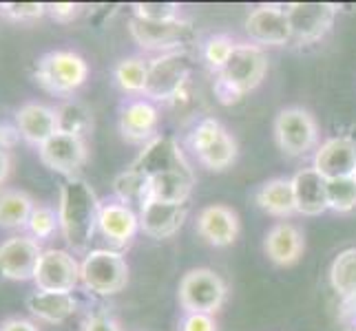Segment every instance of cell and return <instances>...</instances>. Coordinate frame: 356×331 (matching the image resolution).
<instances>
[{
  "mask_svg": "<svg viewBox=\"0 0 356 331\" xmlns=\"http://www.w3.org/2000/svg\"><path fill=\"white\" fill-rule=\"evenodd\" d=\"M82 331H120V327L104 314H93L84 321Z\"/></svg>",
  "mask_w": 356,
  "mask_h": 331,
  "instance_id": "f35d334b",
  "label": "cell"
},
{
  "mask_svg": "<svg viewBox=\"0 0 356 331\" xmlns=\"http://www.w3.org/2000/svg\"><path fill=\"white\" fill-rule=\"evenodd\" d=\"M197 232L215 248H226V245L235 243L239 235V217L228 205H208L200 212Z\"/></svg>",
  "mask_w": 356,
  "mask_h": 331,
  "instance_id": "ac0fdd59",
  "label": "cell"
},
{
  "mask_svg": "<svg viewBox=\"0 0 356 331\" xmlns=\"http://www.w3.org/2000/svg\"><path fill=\"white\" fill-rule=\"evenodd\" d=\"M245 33L257 44L281 46L292 40V29L286 9L277 5H264L250 11V16L245 18Z\"/></svg>",
  "mask_w": 356,
  "mask_h": 331,
  "instance_id": "9a60e30c",
  "label": "cell"
},
{
  "mask_svg": "<svg viewBox=\"0 0 356 331\" xmlns=\"http://www.w3.org/2000/svg\"><path fill=\"white\" fill-rule=\"evenodd\" d=\"M191 76V60L184 51L162 53L149 62V78H146L144 95L149 102H166L179 95L181 87Z\"/></svg>",
  "mask_w": 356,
  "mask_h": 331,
  "instance_id": "8992f818",
  "label": "cell"
},
{
  "mask_svg": "<svg viewBox=\"0 0 356 331\" xmlns=\"http://www.w3.org/2000/svg\"><path fill=\"white\" fill-rule=\"evenodd\" d=\"M257 205L264 212L273 217H290L297 212V203H294V190H292V179H270L254 194Z\"/></svg>",
  "mask_w": 356,
  "mask_h": 331,
  "instance_id": "d4e9b609",
  "label": "cell"
},
{
  "mask_svg": "<svg viewBox=\"0 0 356 331\" xmlns=\"http://www.w3.org/2000/svg\"><path fill=\"white\" fill-rule=\"evenodd\" d=\"M0 331H40L31 321H24V318H7V321L0 323Z\"/></svg>",
  "mask_w": 356,
  "mask_h": 331,
  "instance_id": "ab89813d",
  "label": "cell"
},
{
  "mask_svg": "<svg viewBox=\"0 0 356 331\" xmlns=\"http://www.w3.org/2000/svg\"><path fill=\"white\" fill-rule=\"evenodd\" d=\"M80 280L93 294L113 296L129 283V265L115 250H91L80 263Z\"/></svg>",
  "mask_w": 356,
  "mask_h": 331,
  "instance_id": "3957f363",
  "label": "cell"
},
{
  "mask_svg": "<svg viewBox=\"0 0 356 331\" xmlns=\"http://www.w3.org/2000/svg\"><path fill=\"white\" fill-rule=\"evenodd\" d=\"M179 331H217V325L208 314H186Z\"/></svg>",
  "mask_w": 356,
  "mask_h": 331,
  "instance_id": "8d00e7d4",
  "label": "cell"
},
{
  "mask_svg": "<svg viewBox=\"0 0 356 331\" xmlns=\"http://www.w3.org/2000/svg\"><path fill=\"white\" fill-rule=\"evenodd\" d=\"M133 16L149 22H168L179 18V5L175 3H135Z\"/></svg>",
  "mask_w": 356,
  "mask_h": 331,
  "instance_id": "836d02e7",
  "label": "cell"
},
{
  "mask_svg": "<svg viewBox=\"0 0 356 331\" xmlns=\"http://www.w3.org/2000/svg\"><path fill=\"white\" fill-rule=\"evenodd\" d=\"M325 181L354 177L356 173V139L352 137H332L316 148L314 166Z\"/></svg>",
  "mask_w": 356,
  "mask_h": 331,
  "instance_id": "2e32d148",
  "label": "cell"
},
{
  "mask_svg": "<svg viewBox=\"0 0 356 331\" xmlns=\"http://www.w3.org/2000/svg\"><path fill=\"white\" fill-rule=\"evenodd\" d=\"M303 248H305V243H303L301 230L292 223H277L275 228H270L264 241L266 256L275 265H281V267L297 263L303 254Z\"/></svg>",
  "mask_w": 356,
  "mask_h": 331,
  "instance_id": "603a6c76",
  "label": "cell"
},
{
  "mask_svg": "<svg viewBox=\"0 0 356 331\" xmlns=\"http://www.w3.org/2000/svg\"><path fill=\"white\" fill-rule=\"evenodd\" d=\"M268 71V58L257 44H237L215 82L217 100L230 106L261 84Z\"/></svg>",
  "mask_w": 356,
  "mask_h": 331,
  "instance_id": "7a4b0ae2",
  "label": "cell"
},
{
  "mask_svg": "<svg viewBox=\"0 0 356 331\" xmlns=\"http://www.w3.org/2000/svg\"><path fill=\"white\" fill-rule=\"evenodd\" d=\"M292 190H294V203L297 212L305 217H318L327 205V181L316 173L314 168H303L292 177Z\"/></svg>",
  "mask_w": 356,
  "mask_h": 331,
  "instance_id": "d6986e66",
  "label": "cell"
},
{
  "mask_svg": "<svg viewBox=\"0 0 356 331\" xmlns=\"http://www.w3.org/2000/svg\"><path fill=\"white\" fill-rule=\"evenodd\" d=\"M47 11L54 16V20L58 22H69L80 14V5H73V3H54V5H47Z\"/></svg>",
  "mask_w": 356,
  "mask_h": 331,
  "instance_id": "74e56055",
  "label": "cell"
},
{
  "mask_svg": "<svg viewBox=\"0 0 356 331\" xmlns=\"http://www.w3.org/2000/svg\"><path fill=\"white\" fill-rule=\"evenodd\" d=\"M195 186L193 175L184 173H162L149 177V201L186 205Z\"/></svg>",
  "mask_w": 356,
  "mask_h": 331,
  "instance_id": "484cf974",
  "label": "cell"
},
{
  "mask_svg": "<svg viewBox=\"0 0 356 331\" xmlns=\"http://www.w3.org/2000/svg\"><path fill=\"white\" fill-rule=\"evenodd\" d=\"M35 203L27 192L7 190L0 194V226L9 230L27 228L29 217L33 212Z\"/></svg>",
  "mask_w": 356,
  "mask_h": 331,
  "instance_id": "4316f807",
  "label": "cell"
},
{
  "mask_svg": "<svg viewBox=\"0 0 356 331\" xmlns=\"http://www.w3.org/2000/svg\"><path fill=\"white\" fill-rule=\"evenodd\" d=\"M89 76L84 58L73 51H49L35 65V80L54 95H71Z\"/></svg>",
  "mask_w": 356,
  "mask_h": 331,
  "instance_id": "277c9868",
  "label": "cell"
},
{
  "mask_svg": "<svg viewBox=\"0 0 356 331\" xmlns=\"http://www.w3.org/2000/svg\"><path fill=\"white\" fill-rule=\"evenodd\" d=\"M159 113L149 100H133L120 113V133L129 142H151L157 137Z\"/></svg>",
  "mask_w": 356,
  "mask_h": 331,
  "instance_id": "44dd1931",
  "label": "cell"
},
{
  "mask_svg": "<svg viewBox=\"0 0 356 331\" xmlns=\"http://www.w3.org/2000/svg\"><path fill=\"white\" fill-rule=\"evenodd\" d=\"M354 179H356V173H354Z\"/></svg>",
  "mask_w": 356,
  "mask_h": 331,
  "instance_id": "b9f144b4",
  "label": "cell"
},
{
  "mask_svg": "<svg viewBox=\"0 0 356 331\" xmlns=\"http://www.w3.org/2000/svg\"><path fill=\"white\" fill-rule=\"evenodd\" d=\"M97 230L102 232L106 241H111L113 245H129L133 237L140 230V217L138 212L129 207L127 203H104L100 210V223Z\"/></svg>",
  "mask_w": 356,
  "mask_h": 331,
  "instance_id": "7402d4cb",
  "label": "cell"
},
{
  "mask_svg": "<svg viewBox=\"0 0 356 331\" xmlns=\"http://www.w3.org/2000/svg\"><path fill=\"white\" fill-rule=\"evenodd\" d=\"M327 205L334 212H350L356 207V179H330L327 181Z\"/></svg>",
  "mask_w": 356,
  "mask_h": 331,
  "instance_id": "1f68e13d",
  "label": "cell"
},
{
  "mask_svg": "<svg viewBox=\"0 0 356 331\" xmlns=\"http://www.w3.org/2000/svg\"><path fill=\"white\" fill-rule=\"evenodd\" d=\"M9 168H11V159H9V153L5 148H0V186L7 181L9 177Z\"/></svg>",
  "mask_w": 356,
  "mask_h": 331,
  "instance_id": "60d3db41",
  "label": "cell"
},
{
  "mask_svg": "<svg viewBox=\"0 0 356 331\" xmlns=\"http://www.w3.org/2000/svg\"><path fill=\"white\" fill-rule=\"evenodd\" d=\"M235 46L237 44H232V40L228 38V35H213V38L208 40L206 46H204L206 62L219 73L226 67V62L230 60L232 51H235Z\"/></svg>",
  "mask_w": 356,
  "mask_h": 331,
  "instance_id": "e575fe53",
  "label": "cell"
},
{
  "mask_svg": "<svg viewBox=\"0 0 356 331\" xmlns=\"http://www.w3.org/2000/svg\"><path fill=\"white\" fill-rule=\"evenodd\" d=\"M146 78H149V62L142 58H127L115 67V82L120 84V89L127 93L144 95Z\"/></svg>",
  "mask_w": 356,
  "mask_h": 331,
  "instance_id": "4dcf8cb0",
  "label": "cell"
},
{
  "mask_svg": "<svg viewBox=\"0 0 356 331\" xmlns=\"http://www.w3.org/2000/svg\"><path fill=\"white\" fill-rule=\"evenodd\" d=\"M38 155H40V162L49 170L71 179V177H76V173L84 166V162H87V144H84V139L78 137V135L58 130L54 137H49L40 146Z\"/></svg>",
  "mask_w": 356,
  "mask_h": 331,
  "instance_id": "7c38bea8",
  "label": "cell"
},
{
  "mask_svg": "<svg viewBox=\"0 0 356 331\" xmlns=\"http://www.w3.org/2000/svg\"><path fill=\"white\" fill-rule=\"evenodd\" d=\"M102 203L84 179L71 177L60 188L58 219L63 239L73 252H87L100 223Z\"/></svg>",
  "mask_w": 356,
  "mask_h": 331,
  "instance_id": "6da1fadb",
  "label": "cell"
},
{
  "mask_svg": "<svg viewBox=\"0 0 356 331\" xmlns=\"http://www.w3.org/2000/svg\"><path fill=\"white\" fill-rule=\"evenodd\" d=\"M27 309L44 323H65L76 314V298L60 291H38L27 298Z\"/></svg>",
  "mask_w": 356,
  "mask_h": 331,
  "instance_id": "cb8c5ba5",
  "label": "cell"
},
{
  "mask_svg": "<svg viewBox=\"0 0 356 331\" xmlns=\"http://www.w3.org/2000/svg\"><path fill=\"white\" fill-rule=\"evenodd\" d=\"M56 119H58V130L78 135V137H84V135H87L93 126L91 110L80 102L60 104L56 108Z\"/></svg>",
  "mask_w": 356,
  "mask_h": 331,
  "instance_id": "f1b7e54d",
  "label": "cell"
},
{
  "mask_svg": "<svg viewBox=\"0 0 356 331\" xmlns=\"http://www.w3.org/2000/svg\"><path fill=\"white\" fill-rule=\"evenodd\" d=\"M0 11L11 20H33L44 14L47 5H42V3H5V5H0Z\"/></svg>",
  "mask_w": 356,
  "mask_h": 331,
  "instance_id": "d590c367",
  "label": "cell"
},
{
  "mask_svg": "<svg viewBox=\"0 0 356 331\" xmlns=\"http://www.w3.org/2000/svg\"><path fill=\"white\" fill-rule=\"evenodd\" d=\"M129 31L133 35V40L142 49L170 53L173 49H177L188 38L191 27H188V22H184L179 18L168 20V22H149V20H140L133 16L129 22Z\"/></svg>",
  "mask_w": 356,
  "mask_h": 331,
  "instance_id": "4fadbf2b",
  "label": "cell"
},
{
  "mask_svg": "<svg viewBox=\"0 0 356 331\" xmlns=\"http://www.w3.org/2000/svg\"><path fill=\"white\" fill-rule=\"evenodd\" d=\"M80 283V263L67 250H44L35 267L33 285L38 291L71 294Z\"/></svg>",
  "mask_w": 356,
  "mask_h": 331,
  "instance_id": "30bf717a",
  "label": "cell"
},
{
  "mask_svg": "<svg viewBox=\"0 0 356 331\" xmlns=\"http://www.w3.org/2000/svg\"><path fill=\"white\" fill-rule=\"evenodd\" d=\"M179 305L186 314H208L222 309L226 300V283L213 269L197 267L179 280Z\"/></svg>",
  "mask_w": 356,
  "mask_h": 331,
  "instance_id": "5b68a950",
  "label": "cell"
},
{
  "mask_svg": "<svg viewBox=\"0 0 356 331\" xmlns=\"http://www.w3.org/2000/svg\"><path fill=\"white\" fill-rule=\"evenodd\" d=\"M284 9L292 29V40L301 44L321 40L337 16V5L332 3H292Z\"/></svg>",
  "mask_w": 356,
  "mask_h": 331,
  "instance_id": "8fae6325",
  "label": "cell"
},
{
  "mask_svg": "<svg viewBox=\"0 0 356 331\" xmlns=\"http://www.w3.org/2000/svg\"><path fill=\"white\" fill-rule=\"evenodd\" d=\"M140 230L151 239H168L184 226L188 217L186 205L162 203V201H146L140 207Z\"/></svg>",
  "mask_w": 356,
  "mask_h": 331,
  "instance_id": "e0dca14e",
  "label": "cell"
},
{
  "mask_svg": "<svg viewBox=\"0 0 356 331\" xmlns=\"http://www.w3.org/2000/svg\"><path fill=\"white\" fill-rule=\"evenodd\" d=\"M129 170L138 173L142 177H153V175H162V173H184V175H193L191 166L184 159L179 146L173 137H166V135H157L149 144L144 146V151L135 157V162L129 166Z\"/></svg>",
  "mask_w": 356,
  "mask_h": 331,
  "instance_id": "9c48e42d",
  "label": "cell"
},
{
  "mask_svg": "<svg viewBox=\"0 0 356 331\" xmlns=\"http://www.w3.org/2000/svg\"><path fill=\"white\" fill-rule=\"evenodd\" d=\"M16 130L27 144L40 148L49 137H54L58 133L56 108H49L44 104H35V102L20 106L16 113Z\"/></svg>",
  "mask_w": 356,
  "mask_h": 331,
  "instance_id": "ffe728a7",
  "label": "cell"
},
{
  "mask_svg": "<svg viewBox=\"0 0 356 331\" xmlns=\"http://www.w3.org/2000/svg\"><path fill=\"white\" fill-rule=\"evenodd\" d=\"M27 230H29L31 239H35V241L51 239L56 235V230H60L58 212L54 210V207H49V205H35L31 217H29Z\"/></svg>",
  "mask_w": 356,
  "mask_h": 331,
  "instance_id": "d6a6232c",
  "label": "cell"
},
{
  "mask_svg": "<svg viewBox=\"0 0 356 331\" xmlns=\"http://www.w3.org/2000/svg\"><path fill=\"white\" fill-rule=\"evenodd\" d=\"M330 283L343 298H356V248L343 250L332 267H330Z\"/></svg>",
  "mask_w": 356,
  "mask_h": 331,
  "instance_id": "83f0119b",
  "label": "cell"
},
{
  "mask_svg": "<svg viewBox=\"0 0 356 331\" xmlns=\"http://www.w3.org/2000/svg\"><path fill=\"white\" fill-rule=\"evenodd\" d=\"M44 250L31 237H11L0 243V274L9 280H33Z\"/></svg>",
  "mask_w": 356,
  "mask_h": 331,
  "instance_id": "5bb4252c",
  "label": "cell"
},
{
  "mask_svg": "<svg viewBox=\"0 0 356 331\" xmlns=\"http://www.w3.org/2000/svg\"><path fill=\"white\" fill-rule=\"evenodd\" d=\"M113 190L120 197L122 203H127L129 207L131 205H144L149 201V179L133 173V170H124L115 181H113Z\"/></svg>",
  "mask_w": 356,
  "mask_h": 331,
  "instance_id": "f546056e",
  "label": "cell"
},
{
  "mask_svg": "<svg viewBox=\"0 0 356 331\" xmlns=\"http://www.w3.org/2000/svg\"><path fill=\"white\" fill-rule=\"evenodd\" d=\"M191 144L197 153L200 162L211 170H226L237 159L235 137L219 124L217 119H204L195 128Z\"/></svg>",
  "mask_w": 356,
  "mask_h": 331,
  "instance_id": "52a82bcc",
  "label": "cell"
},
{
  "mask_svg": "<svg viewBox=\"0 0 356 331\" xmlns=\"http://www.w3.org/2000/svg\"><path fill=\"white\" fill-rule=\"evenodd\" d=\"M275 139L279 148L290 157L310 153L318 139L316 119L303 108H284L275 119Z\"/></svg>",
  "mask_w": 356,
  "mask_h": 331,
  "instance_id": "ba28073f",
  "label": "cell"
}]
</instances>
